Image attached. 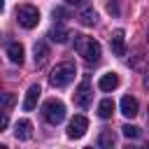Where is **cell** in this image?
<instances>
[{
  "label": "cell",
  "instance_id": "obj_1",
  "mask_svg": "<svg viewBox=\"0 0 149 149\" xmlns=\"http://www.w3.org/2000/svg\"><path fill=\"white\" fill-rule=\"evenodd\" d=\"M74 49L88 63H95L100 58V51H102L100 49V42L93 40V37H86V35H74Z\"/></svg>",
  "mask_w": 149,
  "mask_h": 149
},
{
  "label": "cell",
  "instance_id": "obj_2",
  "mask_svg": "<svg viewBox=\"0 0 149 149\" xmlns=\"http://www.w3.org/2000/svg\"><path fill=\"white\" fill-rule=\"evenodd\" d=\"M74 74H77V70H74L72 63H58L51 70V74H49V84L54 88H63V86H68L74 79Z\"/></svg>",
  "mask_w": 149,
  "mask_h": 149
},
{
  "label": "cell",
  "instance_id": "obj_3",
  "mask_svg": "<svg viewBox=\"0 0 149 149\" xmlns=\"http://www.w3.org/2000/svg\"><path fill=\"white\" fill-rule=\"evenodd\" d=\"M42 116H44L47 123L58 126V123L65 119V105H63L61 100H47V102L42 105Z\"/></svg>",
  "mask_w": 149,
  "mask_h": 149
},
{
  "label": "cell",
  "instance_id": "obj_4",
  "mask_svg": "<svg viewBox=\"0 0 149 149\" xmlns=\"http://www.w3.org/2000/svg\"><path fill=\"white\" fill-rule=\"evenodd\" d=\"M16 21H19V26H23V28H35L37 26V21H40V12H37V7H33V5H21L19 9H16Z\"/></svg>",
  "mask_w": 149,
  "mask_h": 149
},
{
  "label": "cell",
  "instance_id": "obj_5",
  "mask_svg": "<svg viewBox=\"0 0 149 149\" xmlns=\"http://www.w3.org/2000/svg\"><path fill=\"white\" fill-rule=\"evenodd\" d=\"M86 130H88V119L84 114H77V116H72V121L68 126V137L70 140H79V137H84Z\"/></svg>",
  "mask_w": 149,
  "mask_h": 149
},
{
  "label": "cell",
  "instance_id": "obj_6",
  "mask_svg": "<svg viewBox=\"0 0 149 149\" xmlns=\"http://www.w3.org/2000/svg\"><path fill=\"white\" fill-rule=\"evenodd\" d=\"M91 98H93L91 84H88V79H84V81L77 86V91H74V95H72V100H74V105H79V107H88Z\"/></svg>",
  "mask_w": 149,
  "mask_h": 149
},
{
  "label": "cell",
  "instance_id": "obj_7",
  "mask_svg": "<svg viewBox=\"0 0 149 149\" xmlns=\"http://www.w3.org/2000/svg\"><path fill=\"white\" fill-rule=\"evenodd\" d=\"M109 47H112V54L114 56H123L126 54V40H123V30L116 28L109 37Z\"/></svg>",
  "mask_w": 149,
  "mask_h": 149
},
{
  "label": "cell",
  "instance_id": "obj_8",
  "mask_svg": "<svg viewBox=\"0 0 149 149\" xmlns=\"http://www.w3.org/2000/svg\"><path fill=\"white\" fill-rule=\"evenodd\" d=\"M14 137L16 140H30L33 137V123L28 119H19L14 123Z\"/></svg>",
  "mask_w": 149,
  "mask_h": 149
},
{
  "label": "cell",
  "instance_id": "obj_9",
  "mask_svg": "<svg viewBox=\"0 0 149 149\" xmlns=\"http://www.w3.org/2000/svg\"><path fill=\"white\" fill-rule=\"evenodd\" d=\"M137 109H140V105H137V100L133 95H123L121 98V114L123 116L133 119V116H137Z\"/></svg>",
  "mask_w": 149,
  "mask_h": 149
},
{
  "label": "cell",
  "instance_id": "obj_10",
  "mask_svg": "<svg viewBox=\"0 0 149 149\" xmlns=\"http://www.w3.org/2000/svg\"><path fill=\"white\" fill-rule=\"evenodd\" d=\"M40 93H42V91H40V86H37V84H33V86L28 88V93H26V100H23V105H21V107H23L26 112L35 109V107H37V98H40Z\"/></svg>",
  "mask_w": 149,
  "mask_h": 149
},
{
  "label": "cell",
  "instance_id": "obj_11",
  "mask_svg": "<svg viewBox=\"0 0 149 149\" xmlns=\"http://www.w3.org/2000/svg\"><path fill=\"white\" fill-rule=\"evenodd\" d=\"M98 86H100V91H114V88L119 86V74H116V72L102 74V77L98 79Z\"/></svg>",
  "mask_w": 149,
  "mask_h": 149
},
{
  "label": "cell",
  "instance_id": "obj_12",
  "mask_svg": "<svg viewBox=\"0 0 149 149\" xmlns=\"http://www.w3.org/2000/svg\"><path fill=\"white\" fill-rule=\"evenodd\" d=\"M7 56H9L12 63L21 65V63H23V44H19V42H9V44H7Z\"/></svg>",
  "mask_w": 149,
  "mask_h": 149
},
{
  "label": "cell",
  "instance_id": "obj_13",
  "mask_svg": "<svg viewBox=\"0 0 149 149\" xmlns=\"http://www.w3.org/2000/svg\"><path fill=\"white\" fill-rule=\"evenodd\" d=\"M114 100L112 98H105V100H100V105H98V116L100 119H109L112 114H114Z\"/></svg>",
  "mask_w": 149,
  "mask_h": 149
},
{
  "label": "cell",
  "instance_id": "obj_14",
  "mask_svg": "<svg viewBox=\"0 0 149 149\" xmlns=\"http://www.w3.org/2000/svg\"><path fill=\"white\" fill-rule=\"evenodd\" d=\"M33 51H35V65H37V68L44 65L47 58H49V49H47V44H44V42H37Z\"/></svg>",
  "mask_w": 149,
  "mask_h": 149
},
{
  "label": "cell",
  "instance_id": "obj_15",
  "mask_svg": "<svg viewBox=\"0 0 149 149\" xmlns=\"http://www.w3.org/2000/svg\"><path fill=\"white\" fill-rule=\"evenodd\" d=\"M95 21H98V14H95L93 7H86V9L79 14V23H81V26H93Z\"/></svg>",
  "mask_w": 149,
  "mask_h": 149
},
{
  "label": "cell",
  "instance_id": "obj_16",
  "mask_svg": "<svg viewBox=\"0 0 149 149\" xmlns=\"http://www.w3.org/2000/svg\"><path fill=\"white\" fill-rule=\"evenodd\" d=\"M49 37L54 40V42H58V44H63V42H68V37H70V33L65 30V28H51V33H49Z\"/></svg>",
  "mask_w": 149,
  "mask_h": 149
},
{
  "label": "cell",
  "instance_id": "obj_17",
  "mask_svg": "<svg viewBox=\"0 0 149 149\" xmlns=\"http://www.w3.org/2000/svg\"><path fill=\"white\" fill-rule=\"evenodd\" d=\"M98 144H100V147H114V135H112L109 130H102L100 137H98Z\"/></svg>",
  "mask_w": 149,
  "mask_h": 149
},
{
  "label": "cell",
  "instance_id": "obj_18",
  "mask_svg": "<svg viewBox=\"0 0 149 149\" xmlns=\"http://www.w3.org/2000/svg\"><path fill=\"white\" fill-rule=\"evenodd\" d=\"M121 133H123L126 137H137V135H140V128H137V126H130V123H126V126L121 128Z\"/></svg>",
  "mask_w": 149,
  "mask_h": 149
},
{
  "label": "cell",
  "instance_id": "obj_19",
  "mask_svg": "<svg viewBox=\"0 0 149 149\" xmlns=\"http://www.w3.org/2000/svg\"><path fill=\"white\" fill-rule=\"evenodd\" d=\"M12 105H14V95H12V93H5V95H2V112H9Z\"/></svg>",
  "mask_w": 149,
  "mask_h": 149
},
{
  "label": "cell",
  "instance_id": "obj_20",
  "mask_svg": "<svg viewBox=\"0 0 149 149\" xmlns=\"http://www.w3.org/2000/svg\"><path fill=\"white\" fill-rule=\"evenodd\" d=\"M107 12H109V14H119V7H116V2H109V5H107Z\"/></svg>",
  "mask_w": 149,
  "mask_h": 149
},
{
  "label": "cell",
  "instance_id": "obj_21",
  "mask_svg": "<svg viewBox=\"0 0 149 149\" xmlns=\"http://www.w3.org/2000/svg\"><path fill=\"white\" fill-rule=\"evenodd\" d=\"M56 16H58V19H63V16H65V12L58 7V9H54V19H56Z\"/></svg>",
  "mask_w": 149,
  "mask_h": 149
},
{
  "label": "cell",
  "instance_id": "obj_22",
  "mask_svg": "<svg viewBox=\"0 0 149 149\" xmlns=\"http://www.w3.org/2000/svg\"><path fill=\"white\" fill-rule=\"evenodd\" d=\"M65 2H68V5H79L81 0H65Z\"/></svg>",
  "mask_w": 149,
  "mask_h": 149
},
{
  "label": "cell",
  "instance_id": "obj_23",
  "mask_svg": "<svg viewBox=\"0 0 149 149\" xmlns=\"http://www.w3.org/2000/svg\"><path fill=\"white\" fill-rule=\"evenodd\" d=\"M147 86H149V74H147Z\"/></svg>",
  "mask_w": 149,
  "mask_h": 149
},
{
  "label": "cell",
  "instance_id": "obj_24",
  "mask_svg": "<svg viewBox=\"0 0 149 149\" xmlns=\"http://www.w3.org/2000/svg\"><path fill=\"white\" fill-rule=\"evenodd\" d=\"M147 40H149V37H147Z\"/></svg>",
  "mask_w": 149,
  "mask_h": 149
},
{
  "label": "cell",
  "instance_id": "obj_25",
  "mask_svg": "<svg viewBox=\"0 0 149 149\" xmlns=\"http://www.w3.org/2000/svg\"><path fill=\"white\" fill-rule=\"evenodd\" d=\"M147 119H149V116H147Z\"/></svg>",
  "mask_w": 149,
  "mask_h": 149
}]
</instances>
